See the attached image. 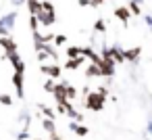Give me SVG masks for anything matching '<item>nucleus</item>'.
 I'll return each instance as SVG.
<instances>
[{"instance_id":"10","label":"nucleus","mask_w":152,"mask_h":140,"mask_svg":"<svg viewBox=\"0 0 152 140\" xmlns=\"http://www.w3.org/2000/svg\"><path fill=\"white\" fill-rule=\"evenodd\" d=\"M42 71H44L48 77H54V80H56V77H61V73H63L58 65H42Z\"/></svg>"},{"instance_id":"26","label":"nucleus","mask_w":152,"mask_h":140,"mask_svg":"<svg viewBox=\"0 0 152 140\" xmlns=\"http://www.w3.org/2000/svg\"><path fill=\"white\" fill-rule=\"evenodd\" d=\"M9 34H11V29H9V27H4L2 23H0V36H9Z\"/></svg>"},{"instance_id":"19","label":"nucleus","mask_w":152,"mask_h":140,"mask_svg":"<svg viewBox=\"0 0 152 140\" xmlns=\"http://www.w3.org/2000/svg\"><path fill=\"white\" fill-rule=\"evenodd\" d=\"M27 4H29V11H31V15H38V13H40V7H42V2H38V0H27Z\"/></svg>"},{"instance_id":"6","label":"nucleus","mask_w":152,"mask_h":140,"mask_svg":"<svg viewBox=\"0 0 152 140\" xmlns=\"http://www.w3.org/2000/svg\"><path fill=\"white\" fill-rule=\"evenodd\" d=\"M7 59L15 65V71H19V73H25V63L19 59V55H17V50L15 52H7Z\"/></svg>"},{"instance_id":"35","label":"nucleus","mask_w":152,"mask_h":140,"mask_svg":"<svg viewBox=\"0 0 152 140\" xmlns=\"http://www.w3.org/2000/svg\"><path fill=\"white\" fill-rule=\"evenodd\" d=\"M150 32H152V25H150Z\"/></svg>"},{"instance_id":"1","label":"nucleus","mask_w":152,"mask_h":140,"mask_svg":"<svg viewBox=\"0 0 152 140\" xmlns=\"http://www.w3.org/2000/svg\"><path fill=\"white\" fill-rule=\"evenodd\" d=\"M104 102H106V96L104 94H100L98 90L96 92H88L86 94V109L88 111H94V113H98V111H102L104 109Z\"/></svg>"},{"instance_id":"22","label":"nucleus","mask_w":152,"mask_h":140,"mask_svg":"<svg viewBox=\"0 0 152 140\" xmlns=\"http://www.w3.org/2000/svg\"><path fill=\"white\" fill-rule=\"evenodd\" d=\"M0 102L4 107H9V105H13V96L11 94H0Z\"/></svg>"},{"instance_id":"34","label":"nucleus","mask_w":152,"mask_h":140,"mask_svg":"<svg viewBox=\"0 0 152 140\" xmlns=\"http://www.w3.org/2000/svg\"><path fill=\"white\" fill-rule=\"evenodd\" d=\"M13 4H15V7H19V4H23V0H13Z\"/></svg>"},{"instance_id":"32","label":"nucleus","mask_w":152,"mask_h":140,"mask_svg":"<svg viewBox=\"0 0 152 140\" xmlns=\"http://www.w3.org/2000/svg\"><path fill=\"white\" fill-rule=\"evenodd\" d=\"M50 140H61V136H58L56 132H52V134H50Z\"/></svg>"},{"instance_id":"25","label":"nucleus","mask_w":152,"mask_h":140,"mask_svg":"<svg viewBox=\"0 0 152 140\" xmlns=\"http://www.w3.org/2000/svg\"><path fill=\"white\" fill-rule=\"evenodd\" d=\"M40 109H42V113H44L46 117H50V119H54V111H52V109H48V107H44V105H40Z\"/></svg>"},{"instance_id":"11","label":"nucleus","mask_w":152,"mask_h":140,"mask_svg":"<svg viewBox=\"0 0 152 140\" xmlns=\"http://www.w3.org/2000/svg\"><path fill=\"white\" fill-rule=\"evenodd\" d=\"M69 130L75 132L77 136H88V132H90L86 125H81V121H71V123H69Z\"/></svg>"},{"instance_id":"28","label":"nucleus","mask_w":152,"mask_h":140,"mask_svg":"<svg viewBox=\"0 0 152 140\" xmlns=\"http://www.w3.org/2000/svg\"><path fill=\"white\" fill-rule=\"evenodd\" d=\"M25 138H27V130H23V132L17 136V140H25Z\"/></svg>"},{"instance_id":"20","label":"nucleus","mask_w":152,"mask_h":140,"mask_svg":"<svg viewBox=\"0 0 152 140\" xmlns=\"http://www.w3.org/2000/svg\"><path fill=\"white\" fill-rule=\"evenodd\" d=\"M94 29H96V32H100V34H104V32H106V23H104L102 19H98V21L94 23Z\"/></svg>"},{"instance_id":"7","label":"nucleus","mask_w":152,"mask_h":140,"mask_svg":"<svg viewBox=\"0 0 152 140\" xmlns=\"http://www.w3.org/2000/svg\"><path fill=\"white\" fill-rule=\"evenodd\" d=\"M115 61H108V59H102L100 61V69H102V75L104 77H113L115 75Z\"/></svg>"},{"instance_id":"15","label":"nucleus","mask_w":152,"mask_h":140,"mask_svg":"<svg viewBox=\"0 0 152 140\" xmlns=\"http://www.w3.org/2000/svg\"><path fill=\"white\" fill-rule=\"evenodd\" d=\"M83 55L81 57H75V59H69L67 63H65V69H77V67H81V63H83Z\"/></svg>"},{"instance_id":"13","label":"nucleus","mask_w":152,"mask_h":140,"mask_svg":"<svg viewBox=\"0 0 152 140\" xmlns=\"http://www.w3.org/2000/svg\"><path fill=\"white\" fill-rule=\"evenodd\" d=\"M15 19H17V13H9V15H4L2 19H0V23L13 32V27H15Z\"/></svg>"},{"instance_id":"16","label":"nucleus","mask_w":152,"mask_h":140,"mask_svg":"<svg viewBox=\"0 0 152 140\" xmlns=\"http://www.w3.org/2000/svg\"><path fill=\"white\" fill-rule=\"evenodd\" d=\"M142 0H131V2H129V11H131V15H142Z\"/></svg>"},{"instance_id":"27","label":"nucleus","mask_w":152,"mask_h":140,"mask_svg":"<svg viewBox=\"0 0 152 140\" xmlns=\"http://www.w3.org/2000/svg\"><path fill=\"white\" fill-rule=\"evenodd\" d=\"M79 7H92V0H77Z\"/></svg>"},{"instance_id":"8","label":"nucleus","mask_w":152,"mask_h":140,"mask_svg":"<svg viewBox=\"0 0 152 140\" xmlns=\"http://www.w3.org/2000/svg\"><path fill=\"white\" fill-rule=\"evenodd\" d=\"M81 55L83 57H88L92 63H96V65H100V61H102V55H98V52H94V48L92 46H86V48H81Z\"/></svg>"},{"instance_id":"21","label":"nucleus","mask_w":152,"mask_h":140,"mask_svg":"<svg viewBox=\"0 0 152 140\" xmlns=\"http://www.w3.org/2000/svg\"><path fill=\"white\" fill-rule=\"evenodd\" d=\"M54 88H56V84H54V77L46 80V84H44V90H46V92H54Z\"/></svg>"},{"instance_id":"30","label":"nucleus","mask_w":152,"mask_h":140,"mask_svg":"<svg viewBox=\"0 0 152 140\" xmlns=\"http://www.w3.org/2000/svg\"><path fill=\"white\" fill-rule=\"evenodd\" d=\"M98 92H100V94H104V96H108V90H106L104 86H100V88H98Z\"/></svg>"},{"instance_id":"24","label":"nucleus","mask_w":152,"mask_h":140,"mask_svg":"<svg viewBox=\"0 0 152 140\" xmlns=\"http://www.w3.org/2000/svg\"><path fill=\"white\" fill-rule=\"evenodd\" d=\"M75 96H77V90H75L73 86H69V84H67V98H69V100H73Z\"/></svg>"},{"instance_id":"2","label":"nucleus","mask_w":152,"mask_h":140,"mask_svg":"<svg viewBox=\"0 0 152 140\" xmlns=\"http://www.w3.org/2000/svg\"><path fill=\"white\" fill-rule=\"evenodd\" d=\"M38 21L42 25H52L56 21V15H54V7L52 2H48V0H44L42 7H40V13H38Z\"/></svg>"},{"instance_id":"9","label":"nucleus","mask_w":152,"mask_h":140,"mask_svg":"<svg viewBox=\"0 0 152 140\" xmlns=\"http://www.w3.org/2000/svg\"><path fill=\"white\" fill-rule=\"evenodd\" d=\"M13 84H15V88H17V96L23 98V96H25V92H23V73L15 71V75H13Z\"/></svg>"},{"instance_id":"36","label":"nucleus","mask_w":152,"mask_h":140,"mask_svg":"<svg viewBox=\"0 0 152 140\" xmlns=\"http://www.w3.org/2000/svg\"><path fill=\"white\" fill-rule=\"evenodd\" d=\"M36 140H40V138H36Z\"/></svg>"},{"instance_id":"3","label":"nucleus","mask_w":152,"mask_h":140,"mask_svg":"<svg viewBox=\"0 0 152 140\" xmlns=\"http://www.w3.org/2000/svg\"><path fill=\"white\" fill-rule=\"evenodd\" d=\"M115 17H117L123 25H127L129 19H131V11H129V7H117V9H115Z\"/></svg>"},{"instance_id":"18","label":"nucleus","mask_w":152,"mask_h":140,"mask_svg":"<svg viewBox=\"0 0 152 140\" xmlns=\"http://www.w3.org/2000/svg\"><path fill=\"white\" fill-rule=\"evenodd\" d=\"M67 57H69V59L81 57V48H79V46H69V48H67Z\"/></svg>"},{"instance_id":"14","label":"nucleus","mask_w":152,"mask_h":140,"mask_svg":"<svg viewBox=\"0 0 152 140\" xmlns=\"http://www.w3.org/2000/svg\"><path fill=\"white\" fill-rule=\"evenodd\" d=\"M86 77H102V69H100V65L92 63V65L86 69Z\"/></svg>"},{"instance_id":"12","label":"nucleus","mask_w":152,"mask_h":140,"mask_svg":"<svg viewBox=\"0 0 152 140\" xmlns=\"http://www.w3.org/2000/svg\"><path fill=\"white\" fill-rule=\"evenodd\" d=\"M0 46H2L7 52H15V50H17V44H15L9 36H2V38H0Z\"/></svg>"},{"instance_id":"33","label":"nucleus","mask_w":152,"mask_h":140,"mask_svg":"<svg viewBox=\"0 0 152 140\" xmlns=\"http://www.w3.org/2000/svg\"><path fill=\"white\" fill-rule=\"evenodd\" d=\"M146 130H148V134H150V136H152V119H150V121H148V125H146Z\"/></svg>"},{"instance_id":"31","label":"nucleus","mask_w":152,"mask_h":140,"mask_svg":"<svg viewBox=\"0 0 152 140\" xmlns=\"http://www.w3.org/2000/svg\"><path fill=\"white\" fill-rule=\"evenodd\" d=\"M100 4H104V0H92V7H100Z\"/></svg>"},{"instance_id":"23","label":"nucleus","mask_w":152,"mask_h":140,"mask_svg":"<svg viewBox=\"0 0 152 140\" xmlns=\"http://www.w3.org/2000/svg\"><path fill=\"white\" fill-rule=\"evenodd\" d=\"M67 42V36H63V34H54V44L56 46H63Z\"/></svg>"},{"instance_id":"29","label":"nucleus","mask_w":152,"mask_h":140,"mask_svg":"<svg viewBox=\"0 0 152 140\" xmlns=\"http://www.w3.org/2000/svg\"><path fill=\"white\" fill-rule=\"evenodd\" d=\"M144 21H146V25H148V27L152 25V17H150V15H144Z\"/></svg>"},{"instance_id":"4","label":"nucleus","mask_w":152,"mask_h":140,"mask_svg":"<svg viewBox=\"0 0 152 140\" xmlns=\"http://www.w3.org/2000/svg\"><path fill=\"white\" fill-rule=\"evenodd\" d=\"M54 98H56V102H69V98H67V82H63V84H56V88H54Z\"/></svg>"},{"instance_id":"17","label":"nucleus","mask_w":152,"mask_h":140,"mask_svg":"<svg viewBox=\"0 0 152 140\" xmlns=\"http://www.w3.org/2000/svg\"><path fill=\"white\" fill-rule=\"evenodd\" d=\"M42 127H44V130H46L48 134H52V132H56V127H54V119H50V117L42 121Z\"/></svg>"},{"instance_id":"5","label":"nucleus","mask_w":152,"mask_h":140,"mask_svg":"<svg viewBox=\"0 0 152 140\" xmlns=\"http://www.w3.org/2000/svg\"><path fill=\"white\" fill-rule=\"evenodd\" d=\"M123 55H125V61H129V63H137V61H140V55H142V46L127 48V50H123Z\"/></svg>"}]
</instances>
